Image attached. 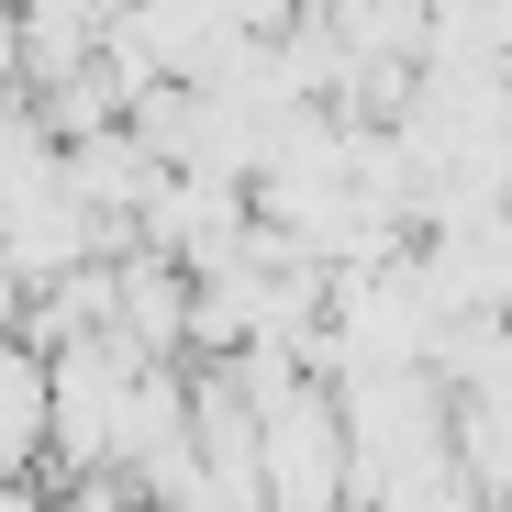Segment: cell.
<instances>
[{
    "label": "cell",
    "instance_id": "2",
    "mask_svg": "<svg viewBox=\"0 0 512 512\" xmlns=\"http://www.w3.org/2000/svg\"><path fill=\"white\" fill-rule=\"evenodd\" d=\"M190 512H223V501H190Z\"/></svg>",
    "mask_w": 512,
    "mask_h": 512
},
{
    "label": "cell",
    "instance_id": "1",
    "mask_svg": "<svg viewBox=\"0 0 512 512\" xmlns=\"http://www.w3.org/2000/svg\"><path fill=\"white\" fill-rule=\"evenodd\" d=\"M279 512H334V446L312 412L279 423Z\"/></svg>",
    "mask_w": 512,
    "mask_h": 512
}]
</instances>
